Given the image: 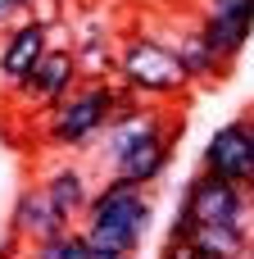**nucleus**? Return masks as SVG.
Wrapping results in <instances>:
<instances>
[{"label":"nucleus","mask_w":254,"mask_h":259,"mask_svg":"<svg viewBox=\"0 0 254 259\" xmlns=\"http://www.w3.org/2000/svg\"><path fill=\"white\" fill-rule=\"evenodd\" d=\"M132 91L127 87H109L100 77L73 87V96H64L45 123V146H59V150H73V146H86L91 137H100L114 118V109L127 100Z\"/></svg>","instance_id":"f257e3e1"},{"label":"nucleus","mask_w":254,"mask_h":259,"mask_svg":"<svg viewBox=\"0 0 254 259\" xmlns=\"http://www.w3.org/2000/svg\"><path fill=\"white\" fill-rule=\"evenodd\" d=\"M195 228H245V191L227 187L209 173H195L186 182V196L168 228V246H186Z\"/></svg>","instance_id":"f03ea898"},{"label":"nucleus","mask_w":254,"mask_h":259,"mask_svg":"<svg viewBox=\"0 0 254 259\" xmlns=\"http://www.w3.org/2000/svg\"><path fill=\"white\" fill-rule=\"evenodd\" d=\"M118 68H123V82H127V91L136 100H168V96H182L186 91V73H182L173 46H164L155 36L123 41Z\"/></svg>","instance_id":"7ed1b4c3"},{"label":"nucleus","mask_w":254,"mask_h":259,"mask_svg":"<svg viewBox=\"0 0 254 259\" xmlns=\"http://www.w3.org/2000/svg\"><path fill=\"white\" fill-rule=\"evenodd\" d=\"M173 141H177V123H168V114H159L145 137H136L123 155L109 159L114 164V178L118 182H132V187H150L173 164Z\"/></svg>","instance_id":"20e7f679"},{"label":"nucleus","mask_w":254,"mask_h":259,"mask_svg":"<svg viewBox=\"0 0 254 259\" xmlns=\"http://www.w3.org/2000/svg\"><path fill=\"white\" fill-rule=\"evenodd\" d=\"M86 223L123 228V232H132V237H145V228H150V196H145V187H132V182L109 178L100 191H91Z\"/></svg>","instance_id":"39448f33"},{"label":"nucleus","mask_w":254,"mask_h":259,"mask_svg":"<svg viewBox=\"0 0 254 259\" xmlns=\"http://www.w3.org/2000/svg\"><path fill=\"white\" fill-rule=\"evenodd\" d=\"M205 173L218 178V182H227V187H241V191L254 182V150H250L245 118H232V123H223L209 137V146H205Z\"/></svg>","instance_id":"423d86ee"},{"label":"nucleus","mask_w":254,"mask_h":259,"mask_svg":"<svg viewBox=\"0 0 254 259\" xmlns=\"http://www.w3.org/2000/svg\"><path fill=\"white\" fill-rule=\"evenodd\" d=\"M250 32H254V0H209V14L200 23V36L223 59V68L245 50Z\"/></svg>","instance_id":"0eeeda50"},{"label":"nucleus","mask_w":254,"mask_h":259,"mask_svg":"<svg viewBox=\"0 0 254 259\" xmlns=\"http://www.w3.org/2000/svg\"><path fill=\"white\" fill-rule=\"evenodd\" d=\"M73 87H77V55H73V50H50V55L18 82V100H23L27 109H36V105H59L64 96H73Z\"/></svg>","instance_id":"6e6552de"},{"label":"nucleus","mask_w":254,"mask_h":259,"mask_svg":"<svg viewBox=\"0 0 254 259\" xmlns=\"http://www.w3.org/2000/svg\"><path fill=\"white\" fill-rule=\"evenodd\" d=\"M9 232H14L18 241H27V246H41V241H55V237H64V232H73V228H68V219L55 209V200H50L41 187H27V191H18V200H14Z\"/></svg>","instance_id":"1a4fd4ad"},{"label":"nucleus","mask_w":254,"mask_h":259,"mask_svg":"<svg viewBox=\"0 0 254 259\" xmlns=\"http://www.w3.org/2000/svg\"><path fill=\"white\" fill-rule=\"evenodd\" d=\"M50 50H55V46H50V27H45L41 18H23L18 27L5 32V41H0V77L18 87Z\"/></svg>","instance_id":"9d476101"},{"label":"nucleus","mask_w":254,"mask_h":259,"mask_svg":"<svg viewBox=\"0 0 254 259\" xmlns=\"http://www.w3.org/2000/svg\"><path fill=\"white\" fill-rule=\"evenodd\" d=\"M41 191L55 200V209L73 223L77 214H86V205H91V187H86V173L82 168H73V164H64V168H55L45 182H41Z\"/></svg>","instance_id":"9b49d317"},{"label":"nucleus","mask_w":254,"mask_h":259,"mask_svg":"<svg viewBox=\"0 0 254 259\" xmlns=\"http://www.w3.org/2000/svg\"><path fill=\"white\" fill-rule=\"evenodd\" d=\"M173 55H177V64H182V73H186V82H205V77L223 73V59L209 50V41L200 36V27H195V32H186V36L173 46Z\"/></svg>","instance_id":"f8f14e48"},{"label":"nucleus","mask_w":254,"mask_h":259,"mask_svg":"<svg viewBox=\"0 0 254 259\" xmlns=\"http://www.w3.org/2000/svg\"><path fill=\"white\" fill-rule=\"evenodd\" d=\"M186 246H195L209 259H236L250 246V237H245V228H195Z\"/></svg>","instance_id":"ddd939ff"},{"label":"nucleus","mask_w":254,"mask_h":259,"mask_svg":"<svg viewBox=\"0 0 254 259\" xmlns=\"http://www.w3.org/2000/svg\"><path fill=\"white\" fill-rule=\"evenodd\" d=\"M27 259H95V255H91V246L82 241V232H64V237H55V241L32 246Z\"/></svg>","instance_id":"4468645a"},{"label":"nucleus","mask_w":254,"mask_h":259,"mask_svg":"<svg viewBox=\"0 0 254 259\" xmlns=\"http://www.w3.org/2000/svg\"><path fill=\"white\" fill-rule=\"evenodd\" d=\"M159 259H209V255H200L195 246H164V255Z\"/></svg>","instance_id":"2eb2a0df"},{"label":"nucleus","mask_w":254,"mask_h":259,"mask_svg":"<svg viewBox=\"0 0 254 259\" xmlns=\"http://www.w3.org/2000/svg\"><path fill=\"white\" fill-rule=\"evenodd\" d=\"M9 18H14V5H9V0H0V27H5Z\"/></svg>","instance_id":"dca6fc26"},{"label":"nucleus","mask_w":254,"mask_h":259,"mask_svg":"<svg viewBox=\"0 0 254 259\" xmlns=\"http://www.w3.org/2000/svg\"><path fill=\"white\" fill-rule=\"evenodd\" d=\"M14 5V14H23V9H32V0H9Z\"/></svg>","instance_id":"f3484780"},{"label":"nucleus","mask_w":254,"mask_h":259,"mask_svg":"<svg viewBox=\"0 0 254 259\" xmlns=\"http://www.w3.org/2000/svg\"><path fill=\"white\" fill-rule=\"evenodd\" d=\"M236 259H254V246H245V250H241V255H236Z\"/></svg>","instance_id":"a211bd4d"},{"label":"nucleus","mask_w":254,"mask_h":259,"mask_svg":"<svg viewBox=\"0 0 254 259\" xmlns=\"http://www.w3.org/2000/svg\"><path fill=\"white\" fill-rule=\"evenodd\" d=\"M245 127H250V150H254V118H245Z\"/></svg>","instance_id":"6ab92c4d"},{"label":"nucleus","mask_w":254,"mask_h":259,"mask_svg":"<svg viewBox=\"0 0 254 259\" xmlns=\"http://www.w3.org/2000/svg\"><path fill=\"white\" fill-rule=\"evenodd\" d=\"M95 259H114V255H95Z\"/></svg>","instance_id":"aec40b11"}]
</instances>
